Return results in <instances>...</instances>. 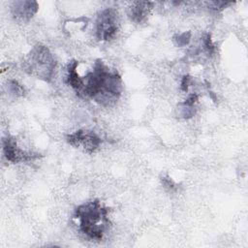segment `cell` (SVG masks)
<instances>
[{"mask_svg":"<svg viewBox=\"0 0 248 248\" xmlns=\"http://www.w3.org/2000/svg\"><path fill=\"white\" fill-rule=\"evenodd\" d=\"M83 86L79 97L89 98L103 107H111L122 92V79L116 71L110 69L102 59L94 62L92 71L83 78Z\"/></svg>","mask_w":248,"mask_h":248,"instance_id":"1","label":"cell"},{"mask_svg":"<svg viewBox=\"0 0 248 248\" xmlns=\"http://www.w3.org/2000/svg\"><path fill=\"white\" fill-rule=\"evenodd\" d=\"M79 231L92 240H101L109 227L108 208L99 200L79 204L74 211Z\"/></svg>","mask_w":248,"mask_h":248,"instance_id":"2","label":"cell"},{"mask_svg":"<svg viewBox=\"0 0 248 248\" xmlns=\"http://www.w3.org/2000/svg\"><path fill=\"white\" fill-rule=\"evenodd\" d=\"M56 61L49 48L43 44H36L28 52L24 62L23 70L31 76L46 82L53 78Z\"/></svg>","mask_w":248,"mask_h":248,"instance_id":"3","label":"cell"},{"mask_svg":"<svg viewBox=\"0 0 248 248\" xmlns=\"http://www.w3.org/2000/svg\"><path fill=\"white\" fill-rule=\"evenodd\" d=\"M119 19L117 12L112 8H107L99 12L95 21V34L100 41H109L118 31Z\"/></svg>","mask_w":248,"mask_h":248,"instance_id":"4","label":"cell"},{"mask_svg":"<svg viewBox=\"0 0 248 248\" xmlns=\"http://www.w3.org/2000/svg\"><path fill=\"white\" fill-rule=\"evenodd\" d=\"M66 140L70 145L79 148L88 154L94 153L103 141L102 139L93 131L82 129L68 134Z\"/></svg>","mask_w":248,"mask_h":248,"instance_id":"5","label":"cell"},{"mask_svg":"<svg viewBox=\"0 0 248 248\" xmlns=\"http://www.w3.org/2000/svg\"><path fill=\"white\" fill-rule=\"evenodd\" d=\"M2 148L6 160L13 164L32 162L41 157L39 153L26 151L20 148L17 145L16 139L11 136L2 139Z\"/></svg>","mask_w":248,"mask_h":248,"instance_id":"6","label":"cell"},{"mask_svg":"<svg viewBox=\"0 0 248 248\" xmlns=\"http://www.w3.org/2000/svg\"><path fill=\"white\" fill-rule=\"evenodd\" d=\"M39 5L36 1L20 0L15 1L11 6V13L16 19L29 20L38 12Z\"/></svg>","mask_w":248,"mask_h":248,"instance_id":"7","label":"cell"},{"mask_svg":"<svg viewBox=\"0 0 248 248\" xmlns=\"http://www.w3.org/2000/svg\"><path fill=\"white\" fill-rule=\"evenodd\" d=\"M153 6L152 2L136 1L128 8L127 14L131 21L135 23H141L147 17L149 11Z\"/></svg>","mask_w":248,"mask_h":248,"instance_id":"8","label":"cell"},{"mask_svg":"<svg viewBox=\"0 0 248 248\" xmlns=\"http://www.w3.org/2000/svg\"><path fill=\"white\" fill-rule=\"evenodd\" d=\"M78 66V62L76 60H72L67 67V75H66V82L75 92L77 95L79 96L82 86H83V80L82 78L78 75L77 69Z\"/></svg>","mask_w":248,"mask_h":248,"instance_id":"9","label":"cell"},{"mask_svg":"<svg viewBox=\"0 0 248 248\" xmlns=\"http://www.w3.org/2000/svg\"><path fill=\"white\" fill-rule=\"evenodd\" d=\"M199 100V96L196 93L190 94L186 100L181 103H178L175 108L176 115L183 119L192 118L196 113L195 105Z\"/></svg>","mask_w":248,"mask_h":248,"instance_id":"10","label":"cell"},{"mask_svg":"<svg viewBox=\"0 0 248 248\" xmlns=\"http://www.w3.org/2000/svg\"><path fill=\"white\" fill-rule=\"evenodd\" d=\"M7 90L8 92L15 97H22L25 94V89L17 80L10 79L7 82Z\"/></svg>","mask_w":248,"mask_h":248,"instance_id":"11","label":"cell"},{"mask_svg":"<svg viewBox=\"0 0 248 248\" xmlns=\"http://www.w3.org/2000/svg\"><path fill=\"white\" fill-rule=\"evenodd\" d=\"M191 37H192L191 31H184L182 33L175 34L172 37V42L175 46H179V47L185 46L189 45V43L191 41Z\"/></svg>","mask_w":248,"mask_h":248,"instance_id":"12","label":"cell"},{"mask_svg":"<svg viewBox=\"0 0 248 248\" xmlns=\"http://www.w3.org/2000/svg\"><path fill=\"white\" fill-rule=\"evenodd\" d=\"M202 43L203 50L206 51V53L208 55H211L214 52V50H215V46H214V44L212 42L210 33H205L203 35V37L202 39Z\"/></svg>","mask_w":248,"mask_h":248,"instance_id":"13","label":"cell"},{"mask_svg":"<svg viewBox=\"0 0 248 248\" xmlns=\"http://www.w3.org/2000/svg\"><path fill=\"white\" fill-rule=\"evenodd\" d=\"M231 2H224V1H212L208 3V6L210 7V9L215 10V11H220L223 10L224 8H226L227 6L231 5Z\"/></svg>","mask_w":248,"mask_h":248,"instance_id":"14","label":"cell"},{"mask_svg":"<svg viewBox=\"0 0 248 248\" xmlns=\"http://www.w3.org/2000/svg\"><path fill=\"white\" fill-rule=\"evenodd\" d=\"M161 181H162L163 186H164L165 188L169 189V190H173V189L176 188V184L174 183V181H173L170 177H169L168 175L163 176V177L161 178Z\"/></svg>","mask_w":248,"mask_h":248,"instance_id":"15","label":"cell"},{"mask_svg":"<svg viewBox=\"0 0 248 248\" xmlns=\"http://www.w3.org/2000/svg\"><path fill=\"white\" fill-rule=\"evenodd\" d=\"M192 80V78L190 75H184L182 79H181V82H180V89L184 92H186L189 88V85H190V82Z\"/></svg>","mask_w":248,"mask_h":248,"instance_id":"16","label":"cell"}]
</instances>
